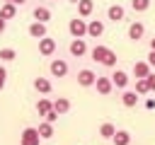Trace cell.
<instances>
[{"instance_id":"52a82bcc","label":"cell","mask_w":155,"mask_h":145,"mask_svg":"<svg viewBox=\"0 0 155 145\" xmlns=\"http://www.w3.org/2000/svg\"><path fill=\"white\" fill-rule=\"evenodd\" d=\"M39 53L41 56H53L56 53V39H51V36L39 39Z\"/></svg>"},{"instance_id":"e575fe53","label":"cell","mask_w":155,"mask_h":145,"mask_svg":"<svg viewBox=\"0 0 155 145\" xmlns=\"http://www.w3.org/2000/svg\"><path fill=\"white\" fill-rule=\"evenodd\" d=\"M68 2H78V0H68Z\"/></svg>"},{"instance_id":"3957f363","label":"cell","mask_w":155,"mask_h":145,"mask_svg":"<svg viewBox=\"0 0 155 145\" xmlns=\"http://www.w3.org/2000/svg\"><path fill=\"white\" fill-rule=\"evenodd\" d=\"M39 143H41L39 130H36L34 126H27V128L22 130V135H19V145H39Z\"/></svg>"},{"instance_id":"6da1fadb","label":"cell","mask_w":155,"mask_h":145,"mask_svg":"<svg viewBox=\"0 0 155 145\" xmlns=\"http://www.w3.org/2000/svg\"><path fill=\"white\" fill-rule=\"evenodd\" d=\"M87 53H90L92 60L102 63L104 68H114V65H116V53H114L111 48H107V46H99V44H97V46H92Z\"/></svg>"},{"instance_id":"ffe728a7","label":"cell","mask_w":155,"mask_h":145,"mask_svg":"<svg viewBox=\"0 0 155 145\" xmlns=\"http://www.w3.org/2000/svg\"><path fill=\"white\" fill-rule=\"evenodd\" d=\"M138 99H140V97H138L133 89H128V87H126V89H124V94H121V104H124V106H136V104H138Z\"/></svg>"},{"instance_id":"d590c367","label":"cell","mask_w":155,"mask_h":145,"mask_svg":"<svg viewBox=\"0 0 155 145\" xmlns=\"http://www.w3.org/2000/svg\"><path fill=\"white\" fill-rule=\"evenodd\" d=\"M2 2H10V0H2Z\"/></svg>"},{"instance_id":"1f68e13d","label":"cell","mask_w":155,"mask_h":145,"mask_svg":"<svg viewBox=\"0 0 155 145\" xmlns=\"http://www.w3.org/2000/svg\"><path fill=\"white\" fill-rule=\"evenodd\" d=\"M5 29H7V22H5V19H2V17H0V34H2V31H5Z\"/></svg>"},{"instance_id":"603a6c76","label":"cell","mask_w":155,"mask_h":145,"mask_svg":"<svg viewBox=\"0 0 155 145\" xmlns=\"http://www.w3.org/2000/svg\"><path fill=\"white\" fill-rule=\"evenodd\" d=\"M116 133V126L114 123H109V121H104L102 126H99V135L104 138V140H111V135Z\"/></svg>"},{"instance_id":"8992f818","label":"cell","mask_w":155,"mask_h":145,"mask_svg":"<svg viewBox=\"0 0 155 145\" xmlns=\"http://www.w3.org/2000/svg\"><path fill=\"white\" fill-rule=\"evenodd\" d=\"M68 51H70V56H75V58H82L90 48H87V44H85V39H73L70 44H68Z\"/></svg>"},{"instance_id":"5bb4252c","label":"cell","mask_w":155,"mask_h":145,"mask_svg":"<svg viewBox=\"0 0 155 145\" xmlns=\"http://www.w3.org/2000/svg\"><path fill=\"white\" fill-rule=\"evenodd\" d=\"M126 17V10L121 7V5H109L107 7V19H111V22H121Z\"/></svg>"},{"instance_id":"f546056e","label":"cell","mask_w":155,"mask_h":145,"mask_svg":"<svg viewBox=\"0 0 155 145\" xmlns=\"http://www.w3.org/2000/svg\"><path fill=\"white\" fill-rule=\"evenodd\" d=\"M5 82H7V70H5L2 65H0V89L5 87Z\"/></svg>"},{"instance_id":"5b68a950","label":"cell","mask_w":155,"mask_h":145,"mask_svg":"<svg viewBox=\"0 0 155 145\" xmlns=\"http://www.w3.org/2000/svg\"><path fill=\"white\" fill-rule=\"evenodd\" d=\"M109 80H111V85H114L116 89H126L128 82H131V77H128L126 70H114V72L109 75Z\"/></svg>"},{"instance_id":"836d02e7","label":"cell","mask_w":155,"mask_h":145,"mask_svg":"<svg viewBox=\"0 0 155 145\" xmlns=\"http://www.w3.org/2000/svg\"><path fill=\"white\" fill-rule=\"evenodd\" d=\"M150 51H155V36L150 39Z\"/></svg>"},{"instance_id":"9a60e30c","label":"cell","mask_w":155,"mask_h":145,"mask_svg":"<svg viewBox=\"0 0 155 145\" xmlns=\"http://www.w3.org/2000/svg\"><path fill=\"white\" fill-rule=\"evenodd\" d=\"M31 14H34V22H44V24L51 19V10H48L46 5H36V7L31 10Z\"/></svg>"},{"instance_id":"7c38bea8","label":"cell","mask_w":155,"mask_h":145,"mask_svg":"<svg viewBox=\"0 0 155 145\" xmlns=\"http://www.w3.org/2000/svg\"><path fill=\"white\" fill-rule=\"evenodd\" d=\"M92 87H97V92H99V94H111V89H114L111 80H109V77H102V75H97V80H94V85H92Z\"/></svg>"},{"instance_id":"484cf974","label":"cell","mask_w":155,"mask_h":145,"mask_svg":"<svg viewBox=\"0 0 155 145\" xmlns=\"http://www.w3.org/2000/svg\"><path fill=\"white\" fill-rule=\"evenodd\" d=\"M138 97H143V94H148V82H145V77H140V80H136V89H133Z\"/></svg>"},{"instance_id":"44dd1931","label":"cell","mask_w":155,"mask_h":145,"mask_svg":"<svg viewBox=\"0 0 155 145\" xmlns=\"http://www.w3.org/2000/svg\"><path fill=\"white\" fill-rule=\"evenodd\" d=\"M111 140H114V145H131V133L128 130H116L111 135Z\"/></svg>"},{"instance_id":"83f0119b","label":"cell","mask_w":155,"mask_h":145,"mask_svg":"<svg viewBox=\"0 0 155 145\" xmlns=\"http://www.w3.org/2000/svg\"><path fill=\"white\" fill-rule=\"evenodd\" d=\"M145 82H148V92H155V72H153V70L148 72V77H145Z\"/></svg>"},{"instance_id":"ba28073f","label":"cell","mask_w":155,"mask_h":145,"mask_svg":"<svg viewBox=\"0 0 155 145\" xmlns=\"http://www.w3.org/2000/svg\"><path fill=\"white\" fill-rule=\"evenodd\" d=\"M94 80H97V75H94L90 68L78 70V85H82V87H92V85H94Z\"/></svg>"},{"instance_id":"cb8c5ba5","label":"cell","mask_w":155,"mask_h":145,"mask_svg":"<svg viewBox=\"0 0 155 145\" xmlns=\"http://www.w3.org/2000/svg\"><path fill=\"white\" fill-rule=\"evenodd\" d=\"M150 7V0H131V10L133 12H145Z\"/></svg>"},{"instance_id":"4fadbf2b","label":"cell","mask_w":155,"mask_h":145,"mask_svg":"<svg viewBox=\"0 0 155 145\" xmlns=\"http://www.w3.org/2000/svg\"><path fill=\"white\" fill-rule=\"evenodd\" d=\"M51 106H53V111H56L58 116H63V114L70 111V99H65V97H56V99L51 102Z\"/></svg>"},{"instance_id":"9c48e42d","label":"cell","mask_w":155,"mask_h":145,"mask_svg":"<svg viewBox=\"0 0 155 145\" xmlns=\"http://www.w3.org/2000/svg\"><path fill=\"white\" fill-rule=\"evenodd\" d=\"M27 31H29V36H31V39H36V41H39V39H44V36H48V34H46V24H44V22H31Z\"/></svg>"},{"instance_id":"7a4b0ae2","label":"cell","mask_w":155,"mask_h":145,"mask_svg":"<svg viewBox=\"0 0 155 145\" xmlns=\"http://www.w3.org/2000/svg\"><path fill=\"white\" fill-rule=\"evenodd\" d=\"M68 31H70L73 39H85V36H87V22H85L82 17H73V19L68 22Z\"/></svg>"},{"instance_id":"4dcf8cb0","label":"cell","mask_w":155,"mask_h":145,"mask_svg":"<svg viewBox=\"0 0 155 145\" xmlns=\"http://www.w3.org/2000/svg\"><path fill=\"white\" fill-rule=\"evenodd\" d=\"M145 63H148L150 68H155V51H150V53H148V60H145Z\"/></svg>"},{"instance_id":"d6986e66","label":"cell","mask_w":155,"mask_h":145,"mask_svg":"<svg viewBox=\"0 0 155 145\" xmlns=\"http://www.w3.org/2000/svg\"><path fill=\"white\" fill-rule=\"evenodd\" d=\"M34 89L41 92V94H48V92L53 89V85H51L48 77H36V80H34Z\"/></svg>"},{"instance_id":"f1b7e54d","label":"cell","mask_w":155,"mask_h":145,"mask_svg":"<svg viewBox=\"0 0 155 145\" xmlns=\"http://www.w3.org/2000/svg\"><path fill=\"white\" fill-rule=\"evenodd\" d=\"M56 118H58V114H56V111H53V106H51V111H46V114H44V121H48V123H53Z\"/></svg>"},{"instance_id":"4316f807","label":"cell","mask_w":155,"mask_h":145,"mask_svg":"<svg viewBox=\"0 0 155 145\" xmlns=\"http://www.w3.org/2000/svg\"><path fill=\"white\" fill-rule=\"evenodd\" d=\"M36 111H39V116H44L46 111H51V99H39L36 102Z\"/></svg>"},{"instance_id":"d4e9b609","label":"cell","mask_w":155,"mask_h":145,"mask_svg":"<svg viewBox=\"0 0 155 145\" xmlns=\"http://www.w3.org/2000/svg\"><path fill=\"white\" fill-rule=\"evenodd\" d=\"M15 58H17V51L15 48H10V46L7 48H0V60L7 63V60H15Z\"/></svg>"},{"instance_id":"2e32d148","label":"cell","mask_w":155,"mask_h":145,"mask_svg":"<svg viewBox=\"0 0 155 145\" xmlns=\"http://www.w3.org/2000/svg\"><path fill=\"white\" fill-rule=\"evenodd\" d=\"M153 68L145 63V60H138V63H133V77L136 80H140V77H148V72H150Z\"/></svg>"},{"instance_id":"277c9868","label":"cell","mask_w":155,"mask_h":145,"mask_svg":"<svg viewBox=\"0 0 155 145\" xmlns=\"http://www.w3.org/2000/svg\"><path fill=\"white\" fill-rule=\"evenodd\" d=\"M48 72H51L53 77H65V75H68V63H65L63 58H53V60L48 63Z\"/></svg>"},{"instance_id":"8fae6325","label":"cell","mask_w":155,"mask_h":145,"mask_svg":"<svg viewBox=\"0 0 155 145\" xmlns=\"http://www.w3.org/2000/svg\"><path fill=\"white\" fill-rule=\"evenodd\" d=\"M143 34H145L143 22H131V24H128V39H131V41H140Z\"/></svg>"},{"instance_id":"e0dca14e","label":"cell","mask_w":155,"mask_h":145,"mask_svg":"<svg viewBox=\"0 0 155 145\" xmlns=\"http://www.w3.org/2000/svg\"><path fill=\"white\" fill-rule=\"evenodd\" d=\"M0 17L7 22V19H15L17 17V5H12V2H2L0 5Z\"/></svg>"},{"instance_id":"7402d4cb","label":"cell","mask_w":155,"mask_h":145,"mask_svg":"<svg viewBox=\"0 0 155 145\" xmlns=\"http://www.w3.org/2000/svg\"><path fill=\"white\" fill-rule=\"evenodd\" d=\"M39 135H41V140H48V138H53V123H48V121H44V123H39Z\"/></svg>"},{"instance_id":"30bf717a","label":"cell","mask_w":155,"mask_h":145,"mask_svg":"<svg viewBox=\"0 0 155 145\" xmlns=\"http://www.w3.org/2000/svg\"><path fill=\"white\" fill-rule=\"evenodd\" d=\"M102 34H104V22H102V19H92V22H87V36L99 39Z\"/></svg>"},{"instance_id":"ac0fdd59","label":"cell","mask_w":155,"mask_h":145,"mask_svg":"<svg viewBox=\"0 0 155 145\" xmlns=\"http://www.w3.org/2000/svg\"><path fill=\"white\" fill-rule=\"evenodd\" d=\"M75 5H78V14L80 17H90L92 10H94V0H78Z\"/></svg>"},{"instance_id":"d6a6232c","label":"cell","mask_w":155,"mask_h":145,"mask_svg":"<svg viewBox=\"0 0 155 145\" xmlns=\"http://www.w3.org/2000/svg\"><path fill=\"white\" fill-rule=\"evenodd\" d=\"M12 5H27V0H10Z\"/></svg>"}]
</instances>
